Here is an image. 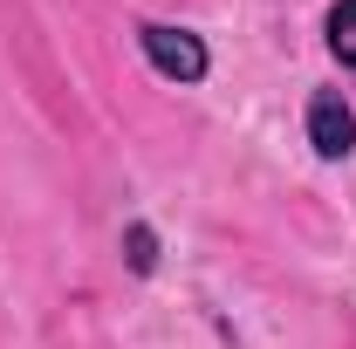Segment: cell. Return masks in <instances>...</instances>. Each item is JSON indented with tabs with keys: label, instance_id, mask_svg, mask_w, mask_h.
Listing matches in <instances>:
<instances>
[{
	"label": "cell",
	"instance_id": "cell-3",
	"mask_svg": "<svg viewBox=\"0 0 356 349\" xmlns=\"http://www.w3.org/2000/svg\"><path fill=\"white\" fill-rule=\"evenodd\" d=\"M322 35H329V55H336L343 69H356V0H336V7H329Z\"/></svg>",
	"mask_w": 356,
	"mask_h": 349
},
{
	"label": "cell",
	"instance_id": "cell-1",
	"mask_svg": "<svg viewBox=\"0 0 356 349\" xmlns=\"http://www.w3.org/2000/svg\"><path fill=\"white\" fill-rule=\"evenodd\" d=\"M137 48H144V62H151L165 83H178V89H192V83H206V76H213V48L199 42L192 28L144 21V28H137Z\"/></svg>",
	"mask_w": 356,
	"mask_h": 349
},
{
	"label": "cell",
	"instance_id": "cell-2",
	"mask_svg": "<svg viewBox=\"0 0 356 349\" xmlns=\"http://www.w3.org/2000/svg\"><path fill=\"white\" fill-rule=\"evenodd\" d=\"M309 144H315V158H329V165H343L356 151V110L343 103V89H315L309 96Z\"/></svg>",
	"mask_w": 356,
	"mask_h": 349
},
{
	"label": "cell",
	"instance_id": "cell-4",
	"mask_svg": "<svg viewBox=\"0 0 356 349\" xmlns=\"http://www.w3.org/2000/svg\"><path fill=\"white\" fill-rule=\"evenodd\" d=\"M124 267H131V274H158V233H151L144 219L124 226Z\"/></svg>",
	"mask_w": 356,
	"mask_h": 349
}]
</instances>
